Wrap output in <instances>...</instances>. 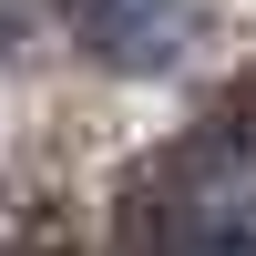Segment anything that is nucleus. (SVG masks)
Wrapping results in <instances>:
<instances>
[{"instance_id": "3", "label": "nucleus", "mask_w": 256, "mask_h": 256, "mask_svg": "<svg viewBox=\"0 0 256 256\" xmlns=\"http://www.w3.org/2000/svg\"><path fill=\"white\" fill-rule=\"evenodd\" d=\"M20 31H31V0H0V52H10Z\"/></svg>"}, {"instance_id": "1", "label": "nucleus", "mask_w": 256, "mask_h": 256, "mask_svg": "<svg viewBox=\"0 0 256 256\" xmlns=\"http://www.w3.org/2000/svg\"><path fill=\"white\" fill-rule=\"evenodd\" d=\"M144 256H256V134H195L154 195Z\"/></svg>"}, {"instance_id": "2", "label": "nucleus", "mask_w": 256, "mask_h": 256, "mask_svg": "<svg viewBox=\"0 0 256 256\" xmlns=\"http://www.w3.org/2000/svg\"><path fill=\"white\" fill-rule=\"evenodd\" d=\"M72 41L113 72H174L205 41V0H72Z\"/></svg>"}]
</instances>
